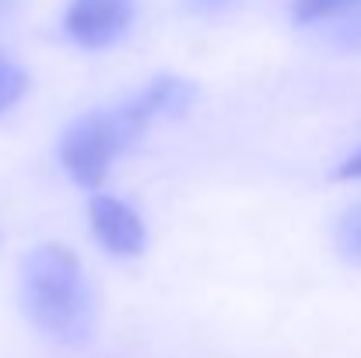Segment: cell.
Listing matches in <instances>:
<instances>
[{"mask_svg": "<svg viewBox=\"0 0 361 358\" xmlns=\"http://www.w3.org/2000/svg\"><path fill=\"white\" fill-rule=\"evenodd\" d=\"M18 299L39 334L63 348H85L95 334L99 306L81 256L60 242H42L21 260Z\"/></svg>", "mask_w": 361, "mask_h": 358, "instance_id": "obj_1", "label": "cell"}, {"mask_svg": "<svg viewBox=\"0 0 361 358\" xmlns=\"http://www.w3.org/2000/svg\"><path fill=\"white\" fill-rule=\"evenodd\" d=\"M140 137V130L130 123L126 109H95L78 117L60 137V165L63 172L85 186L99 190L113 169V162Z\"/></svg>", "mask_w": 361, "mask_h": 358, "instance_id": "obj_2", "label": "cell"}, {"mask_svg": "<svg viewBox=\"0 0 361 358\" xmlns=\"http://www.w3.org/2000/svg\"><path fill=\"white\" fill-rule=\"evenodd\" d=\"M137 0H71L63 14V32L74 46L109 49L133 25Z\"/></svg>", "mask_w": 361, "mask_h": 358, "instance_id": "obj_3", "label": "cell"}, {"mask_svg": "<svg viewBox=\"0 0 361 358\" xmlns=\"http://www.w3.org/2000/svg\"><path fill=\"white\" fill-rule=\"evenodd\" d=\"M88 225H92V236L102 249H109L113 256H140L144 246H147V232H144V222L140 215L120 201L113 193H92L88 201Z\"/></svg>", "mask_w": 361, "mask_h": 358, "instance_id": "obj_4", "label": "cell"}, {"mask_svg": "<svg viewBox=\"0 0 361 358\" xmlns=\"http://www.w3.org/2000/svg\"><path fill=\"white\" fill-rule=\"evenodd\" d=\"M197 99V85L186 81V78H176V74H161L154 78L144 92H137L130 102H123L130 123L144 133L154 119H169V117H183Z\"/></svg>", "mask_w": 361, "mask_h": 358, "instance_id": "obj_5", "label": "cell"}, {"mask_svg": "<svg viewBox=\"0 0 361 358\" xmlns=\"http://www.w3.org/2000/svg\"><path fill=\"white\" fill-rule=\"evenodd\" d=\"M348 14H361V0H295L291 4V18L298 25L334 21V18H348Z\"/></svg>", "mask_w": 361, "mask_h": 358, "instance_id": "obj_6", "label": "cell"}, {"mask_svg": "<svg viewBox=\"0 0 361 358\" xmlns=\"http://www.w3.org/2000/svg\"><path fill=\"white\" fill-rule=\"evenodd\" d=\"M334 246H337V253H341L348 263L361 267V201L351 204V208L337 218V225H334Z\"/></svg>", "mask_w": 361, "mask_h": 358, "instance_id": "obj_7", "label": "cell"}, {"mask_svg": "<svg viewBox=\"0 0 361 358\" xmlns=\"http://www.w3.org/2000/svg\"><path fill=\"white\" fill-rule=\"evenodd\" d=\"M28 92V74L21 64H14L7 53H0V113L11 109L14 102H21V95Z\"/></svg>", "mask_w": 361, "mask_h": 358, "instance_id": "obj_8", "label": "cell"}, {"mask_svg": "<svg viewBox=\"0 0 361 358\" xmlns=\"http://www.w3.org/2000/svg\"><path fill=\"white\" fill-rule=\"evenodd\" d=\"M334 179L337 183H351V179H361V148L351 155V158H344L337 169H334Z\"/></svg>", "mask_w": 361, "mask_h": 358, "instance_id": "obj_9", "label": "cell"}, {"mask_svg": "<svg viewBox=\"0 0 361 358\" xmlns=\"http://www.w3.org/2000/svg\"><path fill=\"white\" fill-rule=\"evenodd\" d=\"M228 0H193V7L197 11H218V7H225Z\"/></svg>", "mask_w": 361, "mask_h": 358, "instance_id": "obj_10", "label": "cell"}, {"mask_svg": "<svg viewBox=\"0 0 361 358\" xmlns=\"http://www.w3.org/2000/svg\"><path fill=\"white\" fill-rule=\"evenodd\" d=\"M11 7V0H0V11H7Z\"/></svg>", "mask_w": 361, "mask_h": 358, "instance_id": "obj_11", "label": "cell"}]
</instances>
